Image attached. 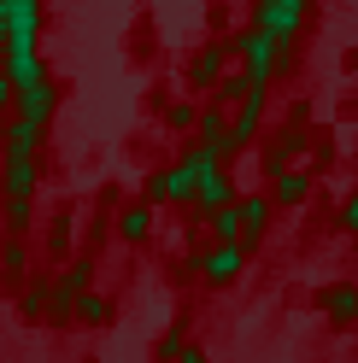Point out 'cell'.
<instances>
[{
    "instance_id": "6da1fadb",
    "label": "cell",
    "mask_w": 358,
    "mask_h": 363,
    "mask_svg": "<svg viewBox=\"0 0 358 363\" xmlns=\"http://www.w3.org/2000/svg\"><path fill=\"white\" fill-rule=\"evenodd\" d=\"M229 59H241V77H247L253 88H271L276 77H288L294 71V48H282V41H271L264 30H241V35H229Z\"/></svg>"
},
{
    "instance_id": "7a4b0ae2",
    "label": "cell",
    "mask_w": 358,
    "mask_h": 363,
    "mask_svg": "<svg viewBox=\"0 0 358 363\" xmlns=\"http://www.w3.org/2000/svg\"><path fill=\"white\" fill-rule=\"evenodd\" d=\"M305 24H311L305 0H259L253 6V30H264L271 41H282V48H294V41L305 35Z\"/></svg>"
},
{
    "instance_id": "3957f363",
    "label": "cell",
    "mask_w": 358,
    "mask_h": 363,
    "mask_svg": "<svg viewBox=\"0 0 358 363\" xmlns=\"http://www.w3.org/2000/svg\"><path fill=\"white\" fill-rule=\"evenodd\" d=\"M141 199L147 206H194V170L176 158V164H159L141 176Z\"/></svg>"
},
{
    "instance_id": "277c9868",
    "label": "cell",
    "mask_w": 358,
    "mask_h": 363,
    "mask_svg": "<svg viewBox=\"0 0 358 363\" xmlns=\"http://www.w3.org/2000/svg\"><path fill=\"white\" fill-rule=\"evenodd\" d=\"M0 65H6V82H12V94H24V88L53 82V71H48V59H41V48H36V41H24V35L0 48Z\"/></svg>"
},
{
    "instance_id": "5b68a950",
    "label": "cell",
    "mask_w": 358,
    "mask_h": 363,
    "mask_svg": "<svg viewBox=\"0 0 358 363\" xmlns=\"http://www.w3.org/2000/svg\"><path fill=\"white\" fill-rule=\"evenodd\" d=\"M305 106H294V118H288V129H276L271 135V147L259 152V164H264V176H288V170H300V152H305Z\"/></svg>"
},
{
    "instance_id": "8992f818",
    "label": "cell",
    "mask_w": 358,
    "mask_h": 363,
    "mask_svg": "<svg viewBox=\"0 0 358 363\" xmlns=\"http://www.w3.org/2000/svg\"><path fill=\"white\" fill-rule=\"evenodd\" d=\"M264 100H271V88H247V100L229 111V158L247 152V147L259 141V129H264Z\"/></svg>"
},
{
    "instance_id": "52a82bcc",
    "label": "cell",
    "mask_w": 358,
    "mask_h": 363,
    "mask_svg": "<svg viewBox=\"0 0 358 363\" xmlns=\"http://www.w3.org/2000/svg\"><path fill=\"white\" fill-rule=\"evenodd\" d=\"M88 287H94V258H71V264H65L59 276H53V293H59V311H53V323H59V328L71 323V311H77V299H82Z\"/></svg>"
},
{
    "instance_id": "ba28073f",
    "label": "cell",
    "mask_w": 358,
    "mask_h": 363,
    "mask_svg": "<svg viewBox=\"0 0 358 363\" xmlns=\"http://www.w3.org/2000/svg\"><path fill=\"white\" fill-rule=\"evenodd\" d=\"M223 77H229V35H223V41H206V48L194 53V65H188V88H194V94H217Z\"/></svg>"
},
{
    "instance_id": "9c48e42d",
    "label": "cell",
    "mask_w": 358,
    "mask_h": 363,
    "mask_svg": "<svg viewBox=\"0 0 358 363\" xmlns=\"http://www.w3.org/2000/svg\"><path fill=\"white\" fill-rule=\"evenodd\" d=\"M247 269V246H206L200 252V281L206 287H229Z\"/></svg>"
},
{
    "instance_id": "30bf717a",
    "label": "cell",
    "mask_w": 358,
    "mask_h": 363,
    "mask_svg": "<svg viewBox=\"0 0 358 363\" xmlns=\"http://www.w3.org/2000/svg\"><path fill=\"white\" fill-rule=\"evenodd\" d=\"M41 135H48L41 123H30V118L12 111V118L0 123V152H6V158H41Z\"/></svg>"
},
{
    "instance_id": "8fae6325",
    "label": "cell",
    "mask_w": 358,
    "mask_h": 363,
    "mask_svg": "<svg viewBox=\"0 0 358 363\" xmlns=\"http://www.w3.org/2000/svg\"><path fill=\"white\" fill-rule=\"evenodd\" d=\"M235 211H241V246L253 252V246L271 235V211H276V206H271V194H241Z\"/></svg>"
},
{
    "instance_id": "7c38bea8",
    "label": "cell",
    "mask_w": 358,
    "mask_h": 363,
    "mask_svg": "<svg viewBox=\"0 0 358 363\" xmlns=\"http://www.w3.org/2000/svg\"><path fill=\"white\" fill-rule=\"evenodd\" d=\"M194 147H212L223 164H229V111L223 106H200V123H194Z\"/></svg>"
},
{
    "instance_id": "4fadbf2b",
    "label": "cell",
    "mask_w": 358,
    "mask_h": 363,
    "mask_svg": "<svg viewBox=\"0 0 358 363\" xmlns=\"http://www.w3.org/2000/svg\"><path fill=\"white\" fill-rule=\"evenodd\" d=\"M112 235H118L124 246L153 240V206H147V199H129V206H118V217H112Z\"/></svg>"
},
{
    "instance_id": "5bb4252c",
    "label": "cell",
    "mask_w": 358,
    "mask_h": 363,
    "mask_svg": "<svg viewBox=\"0 0 358 363\" xmlns=\"http://www.w3.org/2000/svg\"><path fill=\"white\" fill-rule=\"evenodd\" d=\"M18 118H30V123H41L48 129L53 123V111H59V82H41V88H24V94H18Z\"/></svg>"
},
{
    "instance_id": "9a60e30c",
    "label": "cell",
    "mask_w": 358,
    "mask_h": 363,
    "mask_svg": "<svg viewBox=\"0 0 358 363\" xmlns=\"http://www.w3.org/2000/svg\"><path fill=\"white\" fill-rule=\"evenodd\" d=\"M36 182H41V158H6L0 194H6V199H36Z\"/></svg>"
},
{
    "instance_id": "2e32d148",
    "label": "cell",
    "mask_w": 358,
    "mask_h": 363,
    "mask_svg": "<svg viewBox=\"0 0 358 363\" xmlns=\"http://www.w3.org/2000/svg\"><path fill=\"white\" fill-rule=\"evenodd\" d=\"M323 316L335 328H358V281H341L323 293Z\"/></svg>"
},
{
    "instance_id": "e0dca14e",
    "label": "cell",
    "mask_w": 358,
    "mask_h": 363,
    "mask_svg": "<svg viewBox=\"0 0 358 363\" xmlns=\"http://www.w3.org/2000/svg\"><path fill=\"white\" fill-rule=\"evenodd\" d=\"M305 199H311V170H288V176L271 182V206L276 211H294V206H305Z\"/></svg>"
},
{
    "instance_id": "ac0fdd59",
    "label": "cell",
    "mask_w": 358,
    "mask_h": 363,
    "mask_svg": "<svg viewBox=\"0 0 358 363\" xmlns=\"http://www.w3.org/2000/svg\"><path fill=\"white\" fill-rule=\"evenodd\" d=\"M18 311H24V316H48V323H53V311H59L53 276H30V281H24V299H18Z\"/></svg>"
},
{
    "instance_id": "d6986e66",
    "label": "cell",
    "mask_w": 358,
    "mask_h": 363,
    "mask_svg": "<svg viewBox=\"0 0 358 363\" xmlns=\"http://www.w3.org/2000/svg\"><path fill=\"white\" fill-rule=\"evenodd\" d=\"M0 276L6 281H30V240L0 235Z\"/></svg>"
},
{
    "instance_id": "ffe728a7",
    "label": "cell",
    "mask_w": 358,
    "mask_h": 363,
    "mask_svg": "<svg viewBox=\"0 0 358 363\" xmlns=\"http://www.w3.org/2000/svg\"><path fill=\"white\" fill-rule=\"evenodd\" d=\"M206 235H212V246H241V211H235V206L212 211V217H206Z\"/></svg>"
},
{
    "instance_id": "44dd1931",
    "label": "cell",
    "mask_w": 358,
    "mask_h": 363,
    "mask_svg": "<svg viewBox=\"0 0 358 363\" xmlns=\"http://www.w3.org/2000/svg\"><path fill=\"white\" fill-rule=\"evenodd\" d=\"M71 316H77L82 328H106V316H112V299H106L100 287H88L82 299H77V311H71Z\"/></svg>"
},
{
    "instance_id": "7402d4cb",
    "label": "cell",
    "mask_w": 358,
    "mask_h": 363,
    "mask_svg": "<svg viewBox=\"0 0 358 363\" xmlns=\"http://www.w3.org/2000/svg\"><path fill=\"white\" fill-rule=\"evenodd\" d=\"M30 229H36V206H30V199H6V235L12 240H30Z\"/></svg>"
},
{
    "instance_id": "603a6c76",
    "label": "cell",
    "mask_w": 358,
    "mask_h": 363,
    "mask_svg": "<svg viewBox=\"0 0 358 363\" xmlns=\"http://www.w3.org/2000/svg\"><path fill=\"white\" fill-rule=\"evenodd\" d=\"M194 123H200V106H188V100H170L165 106V129L170 135H194Z\"/></svg>"
},
{
    "instance_id": "cb8c5ba5",
    "label": "cell",
    "mask_w": 358,
    "mask_h": 363,
    "mask_svg": "<svg viewBox=\"0 0 358 363\" xmlns=\"http://www.w3.org/2000/svg\"><path fill=\"white\" fill-rule=\"evenodd\" d=\"M335 223H341V235H358V188L341 199V211H335Z\"/></svg>"
},
{
    "instance_id": "d4e9b609",
    "label": "cell",
    "mask_w": 358,
    "mask_h": 363,
    "mask_svg": "<svg viewBox=\"0 0 358 363\" xmlns=\"http://www.w3.org/2000/svg\"><path fill=\"white\" fill-rule=\"evenodd\" d=\"M12 106H18V94H12V82H6V65H0V123L12 118Z\"/></svg>"
},
{
    "instance_id": "484cf974",
    "label": "cell",
    "mask_w": 358,
    "mask_h": 363,
    "mask_svg": "<svg viewBox=\"0 0 358 363\" xmlns=\"http://www.w3.org/2000/svg\"><path fill=\"white\" fill-rule=\"evenodd\" d=\"M65 246H71V229H65V217H59V223H53V235H48V252L59 258V252H65Z\"/></svg>"
},
{
    "instance_id": "4316f807",
    "label": "cell",
    "mask_w": 358,
    "mask_h": 363,
    "mask_svg": "<svg viewBox=\"0 0 358 363\" xmlns=\"http://www.w3.org/2000/svg\"><path fill=\"white\" fill-rule=\"evenodd\" d=\"M12 41V0H0V48Z\"/></svg>"
},
{
    "instance_id": "83f0119b",
    "label": "cell",
    "mask_w": 358,
    "mask_h": 363,
    "mask_svg": "<svg viewBox=\"0 0 358 363\" xmlns=\"http://www.w3.org/2000/svg\"><path fill=\"white\" fill-rule=\"evenodd\" d=\"M176 363H206V352H200V346H188V340H183V352H176Z\"/></svg>"
},
{
    "instance_id": "f1b7e54d",
    "label": "cell",
    "mask_w": 358,
    "mask_h": 363,
    "mask_svg": "<svg viewBox=\"0 0 358 363\" xmlns=\"http://www.w3.org/2000/svg\"><path fill=\"white\" fill-rule=\"evenodd\" d=\"M82 363H94V357H82Z\"/></svg>"
},
{
    "instance_id": "f546056e",
    "label": "cell",
    "mask_w": 358,
    "mask_h": 363,
    "mask_svg": "<svg viewBox=\"0 0 358 363\" xmlns=\"http://www.w3.org/2000/svg\"><path fill=\"white\" fill-rule=\"evenodd\" d=\"M352 141H358V135H352Z\"/></svg>"
}]
</instances>
